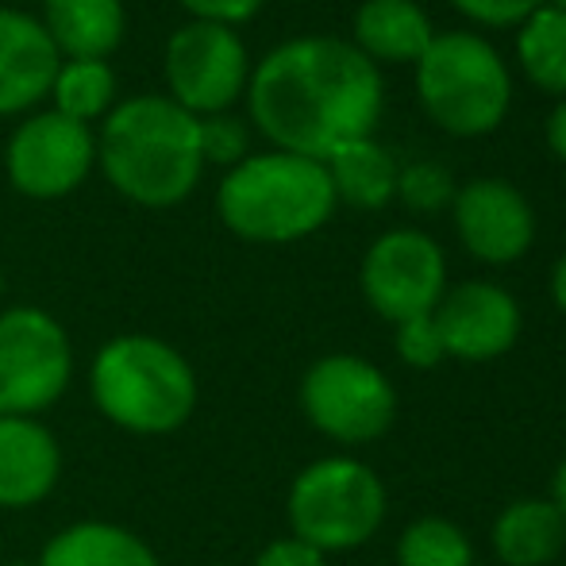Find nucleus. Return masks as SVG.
I'll return each mask as SVG.
<instances>
[{
  "mask_svg": "<svg viewBox=\"0 0 566 566\" xmlns=\"http://www.w3.org/2000/svg\"><path fill=\"white\" fill-rule=\"evenodd\" d=\"M243 97L270 147L328 163L350 143L374 139L386 85L381 70L350 39L297 35L251 66Z\"/></svg>",
  "mask_w": 566,
  "mask_h": 566,
  "instance_id": "nucleus-1",
  "label": "nucleus"
},
{
  "mask_svg": "<svg viewBox=\"0 0 566 566\" xmlns=\"http://www.w3.org/2000/svg\"><path fill=\"white\" fill-rule=\"evenodd\" d=\"M97 166L108 186L139 209H174L205 174L201 119L158 93L119 101L101 119Z\"/></svg>",
  "mask_w": 566,
  "mask_h": 566,
  "instance_id": "nucleus-2",
  "label": "nucleus"
},
{
  "mask_svg": "<svg viewBox=\"0 0 566 566\" xmlns=\"http://www.w3.org/2000/svg\"><path fill=\"white\" fill-rule=\"evenodd\" d=\"M328 166L290 150L247 155L220 178L217 217L247 243H297L321 231L336 212Z\"/></svg>",
  "mask_w": 566,
  "mask_h": 566,
  "instance_id": "nucleus-3",
  "label": "nucleus"
},
{
  "mask_svg": "<svg viewBox=\"0 0 566 566\" xmlns=\"http://www.w3.org/2000/svg\"><path fill=\"white\" fill-rule=\"evenodd\" d=\"M90 397L108 424L132 436H170L197 409V370L158 336H116L90 366Z\"/></svg>",
  "mask_w": 566,
  "mask_h": 566,
  "instance_id": "nucleus-4",
  "label": "nucleus"
},
{
  "mask_svg": "<svg viewBox=\"0 0 566 566\" xmlns=\"http://www.w3.org/2000/svg\"><path fill=\"white\" fill-rule=\"evenodd\" d=\"M417 101L454 139H482L513 108V70L478 31H436L417 62Z\"/></svg>",
  "mask_w": 566,
  "mask_h": 566,
  "instance_id": "nucleus-5",
  "label": "nucleus"
},
{
  "mask_svg": "<svg viewBox=\"0 0 566 566\" xmlns=\"http://www.w3.org/2000/svg\"><path fill=\"white\" fill-rule=\"evenodd\" d=\"M290 528L316 552H350L386 521V485L366 462L316 459L290 485Z\"/></svg>",
  "mask_w": 566,
  "mask_h": 566,
  "instance_id": "nucleus-6",
  "label": "nucleus"
},
{
  "mask_svg": "<svg viewBox=\"0 0 566 566\" xmlns=\"http://www.w3.org/2000/svg\"><path fill=\"white\" fill-rule=\"evenodd\" d=\"M74 378V347L59 316L35 305L0 308V417H43Z\"/></svg>",
  "mask_w": 566,
  "mask_h": 566,
  "instance_id": "nucleus-7",
  "label": "nucleus"
},
{
  "mask_svg": "<svg viewBox=\"0 0 566 566\" xmlns=\"http://www.w3.org/2000/svg\"><path fill=\"white\" fill-rule=\"evenodd\" d=\"M308 424L336 443H370L389 432L397 394L374 363L358 355H324L301 378Z\"/></svg>",
  "mask_w": 566,
  "mask_h": 566,
  "instance_id": "nucleus-8",
  "label": "nucleus"
},
{
  "mask_svg": "<svg viewBox=\"0 0 566 566\" xmlns=\"http://www.w3.org/2000/svg\"><path fill=\"white\" fill-rule=\"evenodd\" d=\"M251 54L235 28L189 20L166 43V85L170 101L197 119L220 116L247 93Z\"/></svg>",
  "mask_w": 566,
  "mask_h": 566,
  "instance_id": "nucleus-9",
  "label": "nucleus"
},
{
  "mask_svg": "<svg viewBox=\"0 0 566 566\" xmlns=\"http://www.w3.org/2000/svg\"><path fill=\"white\" fill-rule=\"evenodd\" d=\"M358 285L381 321L401 324L428 316L448 293V259L432 235L417 228H394L370 243Z\"/></svg>",
  "mask_w": 566,
  "mask_h": 566,
  "instance_id": "nucleus-10",
  "label": "nucleus"
},
{
  "mask_svg": "<svg viewBox=\"0 0 566 566\" xmlns=\"http://www.w3.org/2000/svg\"><path fill=\"white\" fill-rule=\"evenodd\" d=\"M97 166V135L90 124L54 113H31L20 119L4 147L8 181L31 201H59L85 186Z\"/></svg>",
  "mask_w": 566,
  "mask_h": 566,
  "instance_id": "nucleus-11",
  "label": "nucleus"
},
{
  "mask_svg": "<svg viewBox=\"0 0 566 566\" xmlns=\"http://www.w3.org/2000/svg\"><path fill=\"white\" fill-rule=\"evenodd\" d=\"M454 231L478 262L509 266L524 259L536 239V212L528 197L501 178H474L451 201Z\"/></svg>",
  "mask_w": 566,
  "mask_h": 566,
  "instance_id": "nucleus-12",
  "label": "nucleus"
},
{
  "mask_svg": "<svg viewBox=\"0 0 566 566\" xmlns=\"http://www.w3.org/2000/svg\"><path fill=\"white\" fill-rule=\"evenodd\" d=\"M443 347L462 363L501 358L521 336V305L509 290L493 282H462L448 290L436 305Z\"/></svg>",
  "mask_w": 566,
  "mask_h": 566,
  "instance_id": "nucleus-13",
  "label": "nucleus"
},
{
  "mask_svg": "<svg viewBox=\"0 0 566 566\" xmlns=\"http://www.w3.org/2000/svg\"><path fill=\"white\" fill-rule=\"evenodd\" d=\"M59 51L31 12L0 4V116H28L51 97Z\"/></svg>",
  "mask_w": 566,
  "mask_h": 566,
  "instance_id": "nucleus-14",
  "label": "nucleus"
},
{
  "mask_svg": "<svg viewBox=\"0 0 566 566\" xmlns=\"http://www.w3.org/2000/svg\"><path fill=\"white\" fill-rule=\"evenodd\" d=\"M62 478V448L35 417H0V509L43 505Z\"/></svg>",
  "mask_w": 566,
  "mask_h": 566,
  "instance_id": "nucleus-15",
  "label": "nucleus"
},
{
  "mask_svg": "<svg viewBox=\"0 0 566 566\" xmlns=\"http://www.w3.org/2000/svg\"><path fill=\"white\" fill-rule=\"evenodd\" d=\"M432 39V15L417 0H363L350 20V43L378 70L417 66Z\"/></svg>",
  "mask_w": 566,
  "mask_h": 566,
  "instance_id": "nucleus-16",
  "label": "nucleus"
},
{
  "mask_svg": "<svg viewBox=\"0 0 566 566\" xmlns=\"http://www.w3.org/2000/svg\"><path fill=\"white\" fill-rule=\"evenodd\" d=\"M43 31L51 35L59 59H101L124 43V0H43Z\"/></svg>",
  "mask_w": 566,
  "mask_h": 566,
  "instance_id": "nucleus-17",
  "label": "nucleus"
},
{
  "mask_svg": "<svg viewBox=\"0 0 566 566\" xmlns=\"http://www.w3.org/2000/svg\"><path fill=\"white\" fill-rule=\"evenodd\" d=\"M35 566H163L139 532L113 521H77L54 532Z\"/></svg>",
  "mask_w": 566,
  "mask_h": 566,
  "instance_id": "nucleus-18",
  "label": "nucleus"
},
{
  "mask_svg": "<svg viewBox=\"0 0 566 566\" xmlns=\"http://www.w3.org/2000/svg\"><path fill=\"white\" fill-rule=\"evenodd\" d=\"M566 547V516L555 501H513L493 524V552L505 566H547Z\"/></svg>",
  "mask_w": 566,
  "mask_h": 566,
  "instance_id": "nucleus-19",
  "label": "nucleus"
},
{
  "mask_svg": "<svg viewBox=\"0 0 566 566\" xmlns=\"http://www.w3.org/2000/svg\"><path fill=\"white\" fill-rule=\"evenodd\" d=\"M324 166H328L336 201L350 205V209L378 212L397 197V174H401V166L394 163V155L378 139L350 143V147L332 155Z\"/></svg>",
  "mask_w": 566,
  "mask_h": 566,
  "instance_id": "nucleus-20",
  "label": "nucleus"
},
{
  "mask_svg": "<svg viewBox=\"0 0 566 566\" xmlns=\"http://www.w3.org/2000/svg\"><path fill=\"white\" fill-rule=\"evenodd\" d=\"M516 66L539 93L566 97V12L563 8H536L516 28Z\"/></svg>",
  "mask_w": 566,
  "mask_h": 566,
  "instance_id": "nucleus-21",
  "label": "nucleus"
},
{
  "mask_svg": "<svg viewBox=\"0 0 566 566\" xmlns=\"http://www.w3.org/2000/svg\"><path fill=\"white\" fill-rule=\"evenodd\" d=\"M54 113L77 119V124H97L116 108V74L101 59H62L59 74L51 82Z\"/></svg>",
  "mask_w": 566,
  "mask_h": 566,
  "instance_id": "nucleus-22",
  "label": "nucleus"
},
{
  "mask_svg": "<svg viewBox=\"0 0 566 566\" xmlns=\"http://www.w3.org/2000/svg\"><path fill=\"white\" fill-rule=\"evenodd\" d=\"M397 563L401 566H474L470 539L459 524L443 521V516H424L412 521L401 532L397 544Z\"/></svg>",
  "mask_w": 566,
  "mask_h": 566,
  "instance_id": "nucleus-23",
  "label": "nucleus"
},
{
  "mask_svg": "<svg viewBox=\"0 0 566 566\" xmlns=\"http://www.w3.org/2000/svg\"><path fill=\"white\" fill-rule=\"evenodd\" d=\"M454 193H459V186H454L451 170L432 158L401 166V174H397V197L405 201V209L420 212V217H436V212L451 209Z\"/></svg>",
  "mask_w": 566,
  "mask_h": 566,
  "instance_id": "nucleus-24",
  "label": "nucleus"
},
{
  "mask_svg": "<svg viewBox=\"0 0 566 566\" xmlns=\"http://www.w3.org/2000/svg\"><path fill=\"white\" fill-rule=\"evenodd\" d=\"M201 155L205 166H239L247 155H251V135H247V124L228 113L220 116H205L201 119Z\"/></svg>",
  "mask_w": 566,
  "mask_h": 566,
  "instance_id": "nucleus-25",
  "label": "nucleus"
},
{
  "mask_svg": "<svg viewBox=\"0 0 566 566\" xmlns=\"http://www.w3.org/2000/svg\"><path fill=\"white\" fill-rule=\"evenodd\" d=\"M397 355H401V363H409L412 370H432V366H440L443 358H448L440 324H436L432 313L397 324Z\"/></svg>",
  "mask_w": 566,
  "mask_h": 566,
  "instance_id": "nucleus-26",
  "label": "nucleus"
},
{
  "mask_svg": "<svg viewBox=\"0 0 566 566\" xmlns=\"http://www.w3.org/2000/svg\"><path fill=\"white\" fill-rule=\"evenodd\" d=\"M448 4L482 28H521L536 8H544V0H448Z\"/></svg>",
  "mask_w": 566,
  "mask_h": 566,
  "instance_id": "nucleus-27",
  "label": "nucleus"
},
{
  "mask_svg": "<svg viewBox=\"0 0 566 566\" xmlns=\"http://www.w3.org/2000/svg\"><path fill=\"white\" fill-rule=\"evenodd\" d=\"M178 8H186L193 20H209V23H247L266 8V0H174Z\"/></svg>",
  "mask_w": 566,
  "mask_h": 566,
  "instance_id": "nucleus-28",
  "label": "nucleus"
},
{
  "mask_svg": "<svg viewBox=\"0 0 566 566\" xmlns=\"http://www.w3.org/2000/svg\"><path fill=\"white\" fill-rule=\"evenodd\" d=\"M324 559H328V555L316 552L313 544H305V539H297V536H285L262 547L259 559L251 566H328Z\"/></svg>",
  "mask_w": 566,
  "mask_h": 566,
  "instance_id": "nucleus-29",
  "label": "nucleus"
},
{
  "mask_svg": "<svg viewBox=\"0 0 566 566\" xmlns=\"http://www.w3.org/2000/svg\"><path fill=\"white\" fill-rule=\"evenodd\" d=\"M544 139H547V147H552V155L559 158V163H566V97H559V105L547 116Z\"/></svg>",
  "mask_w": 566,
  "mask_h": 566,
  "instance_id": "nucleus-30",
  "label": "nucleus"
},
{
  "mask_svg": "<svg viewBox=\"0 0 566 566\" xmlns=\"http://www.w3.org/2000/svg\"><path fill=\"white\" fill-rule=\"evenodd\" d=\"M552 297H555V305H559V313L566 316V254L552 270Z\"/></svg>",
  "mask_w": 566,
  "mask_h": 566,
  "instance_id": "nucleus-31",
  "label": "nucleus"
},
{
  "mask_svg": "<svg viewBox=\"0 0 566 566\" xmlns=\"http://www.w3.org/2000/svg\"><path fill=\"white\" fill-rule=\"evenodd\" d=\"M555 505H559V513L566 516V459H563V467L555 470Z\"/></svg>",
  "mask_w": 566,
  "mask_h": 566,
  "instance_id": "nucleus-32",
  "label": "nucleus"
},
{
  "mask_svg": "<svg viewBox=\"0 0 566 566\" xmlns=\"http://www.w3.org/2000/svg\"><path fill=\"white\" fill-rule=\"evenodd\" d=\"M544 4H552V8H563V12H566V0H544Z\"/></svg>",
  "mask_w": 566,
  "mask_h": 566,
  "instance_id": "nucleus-33",
  "label": "nucleus"
},
{
  "mask_svg": "<svg viewBox=\"0 0 566 566\" xmlns=\"http://www.w3.org/2000/svg\"><path fill=\"white\" fill-rule=\"evenodd\" d=\"M0 301H4V270H0Z\"/></svg>",
  "mask_w": 566,
  "mask_h": 566,
  "instance_id": "nucleus-34",
  "label": "nucleus"
},
{
  "mask_svg": "<svg viewBox=\"0 0 566 566\" xmlns=\"http://www.w3.org/2000/svg\"><path fill=\"white\" fill-rule=\"evenodd\" d=\"M12 566H35V563H28V559H15Z\"/></svg>",
  "mask_w": 566,
  "mask_h": 566,
  "instance_id": "nucleus-35",
  "label": "nucleus"
}]
</instances>
